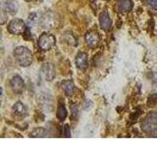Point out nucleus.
I'll return each instance as SVG.
<instances>
[{
    "label": "nucleus",
    "mask_w": 157,
    "mask_h": 148,
    "mask_svg": "<svg viewBox=\"0 0 157 148\" xmlns=\"http://www.w3.org/2000/svg\"><path fill=\"white\" fill-rule=\"evenodd\" d=\"M14 57L19 65L28 67L33 62V53L26 47H18L14 49Z\"/></svg>",
    "instance_id": "f257e3e1"
},
{
    "label": "nucleus",
    "mask_w": 157,
    "mask_h": 148,
    "mask_svg": "<svg viewBox=\"0 0 157 148\" xmlns=\"http://www.w3.org/2000/svg\"><path fill=\"white\" fill-rule=\"evenodd\" d=\"M55 43H56V39L52 34L43 33L38 39V47L40 48L41 51H49V49H51L55 46Z\"/></svg>",
    "instance_id": "f03ea898"
},
{
    "label": "nucleus",
    "mask_w": 157,
    "mask_h": 148,
    "mask_svg": "<svg viewBox=\"0 0 157 148\" xmlns=\"http://www.w3.org/2000/svg\"><path fill=\"white\" fill-rule=\"evenodd\" d=\"M8 31L13 35H25L28 31V28L23 20L13 19L8 25Z\"/></svg>",
    "instance_id": "7ed1b4c3"
},
{
    "label": "nucleus",
    "mask_w": 157,
    "mask_h": 148,
    "mask_svg": "<svg viewBox=\"0 0 157 148\" xmlns=\"http://www.w3.org/2000/svg\"><path fill=\"white\" fill-rule=\"evenodd\" d=\"M157 125V112H152L147 116L141 123V127L145 132H152L155 130Z\"/></svg>",
    "instance_id": "20e7f679"
},
{
    "label": "nucleus",
    "mask_w": 157,
    "mask_h": 148,
    "mask_svg": "<svg viewBox=\"0 0 157 148\" xmlns=\"http://www.w3.org/2000/svg\"><path fill=\"white\" fill-rule=\"evenodd\" d=\"M41 73L43 77L45 78V80L47 81H52L56 76L55 67H54V65L50 62L43 64V66L41 67Z\"/></svg>",
    "instance_id": "39448f33"
},
{
    "label": "nucleus",
    "mask_w": 157,
    "mask_h": 148,
    "mask_svg": "<svg viewBox=\"0 0 157 148\" xmlns=\"http://www.w3.org/2000/svg\"><path fill=\"white\" fill-rule=\"evenodd\" d=\"M19 10V5L15 0H6L2 4V12L5 14L15 15Z\"/></svg>",
    "instance_id": "423d86ee"
},
{
    "label": "nucleus",
    "mask_w": 157,
    "mask_h": 148,
    "mask_svg": "<svg viewBox=\"0 0 157 148\" xmlns=\"http://www.w3.org/2000/svg\"><path fill=\"white\" fill-rule=\"evenodd\" d=\"M10 84H11L12 90H13L15 93L20 94V93H22V92L24 91L25 83H24V80L22 79L21 76H19V75L14 76V77L11 79V82H10Z\"/></svg>",
    "instance_id": "0eeeda50"
},
{
    "label": "nucleus",
    "mask_w": 157,
    "mask_h": 148,
    "mask_svg": "<svg viewBox=\"0 0 157 148\" xmlns=\"http://www.w3.org/2000/svg\"><path fill=\"white\" fill-rule=\"evenodd\" d=\"M134 7L132 0H116V9L118 12H130Z\"/></svg>",
    "instance_id": "6e6552de"
},
{
    "label": "nucleus",
    "mask_w": 157,
    "mask_h": 148,
    "mask_svg": "<svg viewBox=\"0 0 157 148\" xmlns=\"http://www.w3.org/2000/svg\"><path fill=\"white\" fill-rule=\"evenodd\" d=\"M85 39L86 44L90 47H96L100 41L99 36H98L96 32H87L85 37Z\"/></svg>",
    "instance_id": "1a4fd4ad"
},
{
    "label": "nucleus",
    "mask_w": 157,
    "mask_h": 148,
    "mask_svg": "<svg viewBox=\"0 0 157 148\" xmlns=\"http://www.w3.org/2000/svg\"><path fill=\"white\" fill-rule=\"evenodd\" d=\"M99 24H100L101 29L104 30V31H109V30L111 29L112 20L109 16V14H108L106 11L102 12L99 15Z\"/></svg>",
    "instance_id": "9d476101"
},
{
    "label": "nucleus",
    "mask_w": 157,
    "mask_h": 148,
    "mask_svg": "<svg viewBox=\"0 0 157 148\" xmlns=\"http://www.w3.org/2000/svg\"><path fill=\"white\" fill-rule=\"evenodd\" d=\"M76 65L78 69L85 70L88 66V58L86 52H80L76 56Z\"/></svg>",
    "instance_id": "9b49d317"
},
{
    "label": "nucleus",
    "mask_w": 157,
    "mask_h": 148,
    "mask_svg": "<svg viewBox=\"0 0 157 148\" xmlns=\"http://www.w3.org/2000/svg\"><path fill=\"white\" fill-rule=\"evenodd\" d=\"M12 112L14 115H16L17 117H27L28 116V110L26 106L24 105L21 102H17L14 104V106L12 107Z\"/></svg>",
    "instance_id": "f8f14e48"
},
{
    "label": "nucleus",
    "mask_w": 157,
    "mask_h": 148,
    "mask_svg": "<svg viewBox=\"0 0 157 148\" xmlns=\"http://www.w3.org/2000/svg\"><path fill=\"white\" fill-rule=\"evenodd\" d=\"M62 88L64 92L66 93V95L68 96H72L74 92H75V85L74 83L70 80H66L62 83Z\"/></svg>",
    "instance_id": "ddd939ff"
},
{
    "label": "nucleus",
    "mask_w": 157,
    "mask_h": 148,
    "mask_svg": "<svg viewBox=\"0 0 157 148\" xmlns=\"http://www.w3.org/2000/svg\"><path fill=\"white\" fill-rule=\"evenodd\" d=\"M56 116H57V118H58L59 121H64L66 118V117H67V110H66V108L64 107V105H60V106L58 107Z\"/></svg>",
    "instance_id": "4468645a"
},
{
    "label": "nucleus",
    "mask_w": 157,
    "mask_h": 148,
    "mask_svg": "<svg viewBox=\"0 0 157 148\" xmlns=\"http://www.w3.org/2000/svg\"><path fill=\"white\" fill-rule=\"evenodd\" d=\"M46 130L43 127H36L31 132L32 137H45Z\"/></svg>",
    "instance_id": "2eb2a0df"
},
{
    "label": "nucleus",
    "mask_w": 157,
    "mask_h": 148,
    "mask_svg": "<svg viewBox=\"0 0 157 148\" xmlns=\"http://www.w3.org/2000/svg\"><path fill=\"white\" fill-rule=\"evenodd\" d=\"M156 103H157V94H153V95H151L149 97L148 102H147V105L152 107V106L156 105Z\"/></svg>",
    "instance_id": "dca6fc26"
},
{
    "label": "nucleus",
    "mask_w": 157,
    "mask_h": 148,
    "mask_svg": "<svg viewBox=\"0 0 157 148\" xmlns=\"http://www.w3.org/2000/svg\"><path fill=\"white\" fill-rule=\"evenodd\" d=\"M63 135L65 137H71V130H70V127H69L68 125H65L63 128Z\"/></svg>",
    "instance_id": "f3484780"
},
{
    "label": "nucleus",
    "mask_w": 157,
    "mask_h": 148,
    "mask_svg": "<svg viewBox=\"0 0 157 148\" xmlns=\"http://www.w3.org/2000/svg\"><path fill=\"white\" fill-rule=\"evenodd\" d=\"M71 112H72V117H73L74 118H76V117H78V107H77L76 105H73V106L71 107Z\"/></svg>",
    "instance_id": "a211bd4d"
},
{
    "label": "nucleus",
    "mask_w": 157,
    "mask_h": 148,
    "mask_svg": "<svg viewBox=\"0 0 157 148\" xmlns=\"http://www.w3.org/2000/svg\"><path fill=\"white\" fill-rule=\"evenodd\" d=\"M36 20V13H33V14H31L29 15V23H33L34 21Z\"/></svg>",
    "instance_id": "6ab92c4d"
},
{
    "label": "nucleus",
    "mask_w": 157,
    "mask_h": 148,
    "mask_svg": "<svg viewBox=\"0 0 157 148\" xmlns=\"http://www.w3.org/2000/svg\"><path fill=\"white\" fill-rule=\"evenodd\" d=\"M150 5L153 9L157 10V0H150Z\"/></svg>",
    "instance_id": "aec40b11"
},
{
    "label": "nucleus",
    "mask_w": 157,
    "mask_h": 148,
    "mask_svg": "<svg viewBox=\"0 0 157 148\" xmlns=\"http://www.w3.org/2000/svg\"><path fill=\"white\" fill-rule=\"evenodd\" d=\"M26 1H29H29H36V0H26Z\"/></svg>",
    "instance_id": "412c9836"
}]
</instances>
